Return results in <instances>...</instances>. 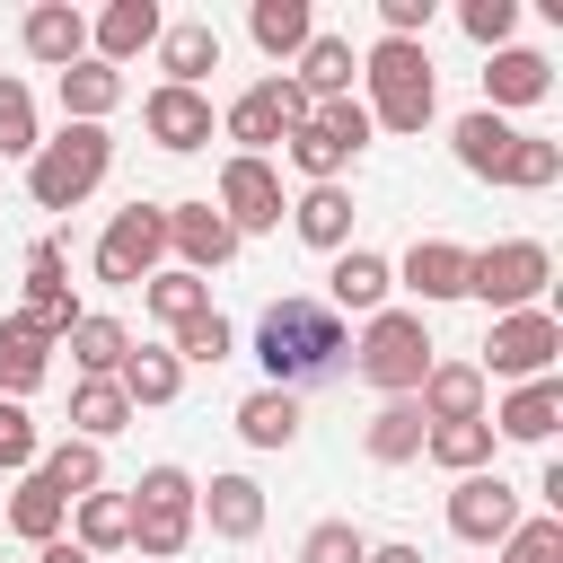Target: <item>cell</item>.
<instances>
[{
  "instance_id": "23",
  "label": "cell",
  "mask_w": 563,
  "mask_h": 563,
  "mask_svg": "<svg viewBox=\"0 0 563 563\" xmlns=\"http://www.w3.org/2000/svg\"><path fill=\"white\" fill-rule=\"evenodd\" d=\"M413 405H422V422H484V369L475 361H431Z\"/></svg>"
},
{
  "instance_id": "11",
  "label": "cell",
  "mask_w": 563,
  "mask_h": 563,
  "mask_svg": "<svg viewBox=\"0 0 563 563\" xmlns=\"http://www.w3.org/2000/svg\"><path fill=\"white\" fill-rule=\"evenodd\" d=\"M519 519H528V510H519V484H510L501 466H484V475H457V484H449V528H457L466 545H501Z\"/></svg>"
},
{
  "instance_id": "47",
  "label": "cell",
  "mask_w": 563,
  "mask_h": 563,
  "mask_svg": "<svg viewBox=\"0 0 563 563\" xmlns=\"http://www.w3.org/2000/svg\"><path fill=\"white\" fill-rule=\"evenodd\" d=\"M457 26H466V44L501 53V44H510V26H519V0H466V9H457Z\"/></svg>"
},
{
  "instance_id": "41",
  "label": "cell",
  "mask_w": 563,
  "mask_h": 563,
  "mask_svg": "<svg viewBox=\"0 0 563 563\" xmlns=\"http://www.w3.org/2000/svg\"><path fill=\"white\" fill-rule=\"evenodd\" d=\"M501 185H519V194H545V185H563V141H545V132H519V150H510Z\"/></svg>"
},
{
  "instance_id": "39",
  "label": "cell",
  "mask_w": 563,
  "mask_h": 563,
  "mask_svg": "<svg viewBox=\"0 0 563 563\" xmlns=\"http://www.w3.org/2000/svg\"><path fill=\"white\" fill-rule=\"evenodd\" d=\"M62 343H70V361H79V378H114V369H123V352H132L123 317H79Z\"/></svg>"
},
{
  "instance_id": "31",
  "label": "cell",
  "mask_w": 563,
  "mask_h": 563,
  "mask_svg": "<svg viewBox=\"0 0 563 563\" xmlns=\"http://www.w3.org/2000/svg\"><path fill=\"white\" fill-rule=\"evenodd\" d=\"M246 35H255V53L299 62V44L317 35V9H308V0H255V9H246Z\"/></svg>"
},
{
  "instance_id": "45",
  "label": "cell",
  "mask_w": 563,
  "mask_h": 563,
  "mask_svg": "<svg viewBox=\"0 0 563 563\" xmlns=\"http://www.w3.org/2000/svg\"><path fill=\"white\" fill-rule=\"evenodd\" d=\"M299 563H369V537L352 519H317L308 545H299Z\"/></svg>"
},
{
  "instance_id": "37",
  "label": "cell",
  "mask_w": 563,
  "mask_h": 563,
  "mask_svg": "<svg viewBox=\"0 0 563 563\" xmlns=\"http://www.w3.org/2000/svg\"><path fill=\"white\" fill-rule=\"evenodd\" d=\"M0 519H9L26 545H53V537H62V519H70V501H62L44 475H18V493L0 501Z\"/></svg>"
},
{
  "instance_id": "7",
  "label": "cell",
  "mask_w": 563,
  "mask_h": 563,
  "mask_svg": "<svg viewBox=\"0 0 563 563\" xmlns=\"http://www.w3.org/2000/svg\"><path fill=\"white\" fill-rule=\"evenodd\" d=\"M308 114H317V106L299 97V79H290V70H273V79H255V88H238V97L220 106V132L238 141V158H273Z\"/></svg>"
},
{
  "instance_id": "16",
  "label": "cell",
  "mask_w": 563,
  "mask_h": 563,
  "mask_svg": "<svg viewBox=\"0 0 563 563\" xmlns=\"http://www.w3.org/2000/svg\"><path fill=\"white\" fill-rule=\"evenodd\" d=\"M387 290H396V264H387L378 246H343L334 273H325V308H334V317H378Z\"/></svg>"
},
{
  "instance_id": "15",
  "label": "cell",
  "mask_w": 563,
  "mask_h": 563,
  "mask_svg": "<svg viewBox=\"0 0 563 563\" xmlns=\"http://www.w3.org/2000/svg\"><path fill=\"white\" fill-rule=\"evenodd\" d=\"M158 0H114V9H97L88 18V62H106V70H123V62H141L150 44H158Z\"/></svg>"
},
{
  "instance_id": "35",
  "label": "cell",
  "mask_w": 563,
  "mask_h": 563,
  "mask_svg": "<svg viewBox=\"0 0 563 563\" xmlns=\"http://www.w3.org/2000/svg\"><path fill=\"white\" fill-rule=\"evenodd\" d=\"M238 440H246V449H290V440H299V396H290V387H255V396L238 405Z\"/></svg>"
},
{
  "instance_id": "48",
  "label": "cell",
  "mask_w": 563,
  "mask_h": 563,
  "mask_svg": "<svg viewBox=\"0 0 563 563\" xmlns=\"http://www.w3.org/2000/svg\"><path fill=\"white\" fill-rule=\"evenodd\" d=\"M317 123H325V132H334L352 158L369 150V106H361V97H334V106H317Z\"/></svg>"
},
{
  "instance_id": "28",
  "label": "cell",
  "mask_w": 563,
  "mask_h": 563,
  "mask_svg": "<svg viewBox=\"0 0 563 563\" xmlns=\"http://www.w3.org/2000/svg\"><path fill=\"white\" fill-rule=\"evenodd\" d=\"M422 431H431V422H422V405H413V396H387V405L369 413L361 449H369L378 466H413V457H422Z\"/></svg>"
},
{
  "instance_id": "32",
  "label": "cell",
  "mask_w": 563,
  "mask_h": 563,
  "mask_svg": "<svg viewBox=\"0 0 563 563\" xmlns=\"http://www.w3.org/2000/svg\"><path fill=\"white\" fill-rule=\"evenodd\" d=\"M35 475H44L62 501H88V493H106V449H97V440H53V449L35 457Z\"/></svg>"
},
{
  "instance_id": "44",
  "label": "cell",
  "mask_w": 563,
  "mask_h": 563,
  "mask_svg": "<svg viewBox=\"0 0 563 563\" xmlns=\"http://www.w3.org/2000/svg\"><path fill=\"white\" fill-rule=\"evenodd\" d=\"M35 457H44L35 413H26L18 396H0V475H35Z\"/></svg>"
},
{
  "instance_id": "4",
  "label": "cell",
  "mask_w": 563,
  "mask_h": 563,
  "mask_svg": "<svg viewBox=\"0 0 563 563\" xmlns=\"http://www.w3.org/2000/svg\"><path fill=\"white\" fill-rule=\"evenodd\" d=\"M431 361H440V343H431V325H422V308H378V317H361V343H352V369H361V378H369L378 396H413Z\"/></svg>"
},
{
  "instance_id": "6",
  "label": "cell",
  "mask_w": 563,
  "mask_h": 563,
  "mask_svg": "<svg viewBox=\"0 0 563 563\" xmlns=\"http://www.w3.org/2000/svg\"><path fill=\"white\" fill-rule=\"evenodd\" d=\"M545 282H554V255H545L537 238L466 246V299H484L493 317H510V308H545Z\"/></svg>"
},
{
  "instance_id": "50",
  "label": "cell",
  "mask_w": 563,
  "mask_h": 563,
  "mask_svg": "<svg viewBox=\"0 0 563 563\" xmlns=\"http://www.w3.org/2000/svg\"><path fill=\"white\" fill-rule=\"evenodd\" d=\"M369 563H422V545H405V537H387V545H369Z\"/></svg>"
},
{
  "instance_id": "10",
  "label": "cell",
  "mask_w": 563,
  "mask_h": 563,
  "mask_svg": "<svg viewBox=\"0 0 563 563\" xmlns=\"http://www.w3.org/2000/svg\"><path fill=\"white\" fill-rule=\"evenodd\" d=\"M211 211H220L238 238L282 229V211H290V202H282V167H273V158H238V150H229V158H220V194H211Z\"/></svg>"
},
{
  "instance_id": "29",
  "label": "cell",
  "mask_w": 563,
  "mask_h": 563,
  "mask_svg": "<svg viewBox=\"0 0 563 563\" xmlns=\"http://www.w3.org/2000/svg\"><path fill=\"white\" fill-rule=\"evenodd\" d=\"M70 545L97 554V563L123 554V545H132V501H123V493H88V501H70Z\"/></svg>"
},
{
  "instance_id": "3",
  "label": "cell",
  "mask_w": 563,
  "mask_h": 563,
  "mask_svg": "<svg viewBox=\"0 0 563 563\" xmlns=\"http://www.w3.org/2000/svg\"><path fill=\"white\" fill-rule=\"evenodd\" d=\"M106 167H114L106 123H62L53 141H35V158H26V194H35V211H79V202L106 185Z\"/></svg>"
},
{
  "instance_id": "2",
  "label": "cell",
  "mask_w": 563,
  "mask_h": 563,
  "mask_svg": "<svg viewBox=\"0 0 563 563\" xmlns=\"http://www.w3.org/2000/svg\"><path fill=\"white\" fill-rule=\"evenodd\" d=\"M361 106H369V132H422L431 114H440V79H431V53L422 44H396V35H378L369 53H361Z\"/></svg>"
},
{
  "instance_id": "13",
  "label": "cell",
  "mask_w": 563,
  "mask_h": 563,
  "mask_svg": "<svg viewBox=\"0 0 563 563\" xmlns=\"http://www.w3.org/2000/svg\"><path fill=\"white\" fill-rule=\"evenodd\" d=\"M238 246H246V238H238V229H229L211 202H167V255H176L185 273H202V282H211V273H220Z\"/></svg>"
},
{
  "instance_id": "49",
  "label": "cell",
  "mask_w": 563,
  "mask_h": 563,
  "mask_svg": "<svg viewBox=\"0 0 563 563\" xmlns=\"http://www.w3.org/2000/svg\"><path fill=\"white\" fill-rule=\"evenodd\" d=\"M35 563H97V554H79L70 537H53V545H35Z\"/></svg>"
},
{
  "instance_id": "27",
  "label": "cell",
  "mask_w": 563,
  "mask_h": 563,
  "mask_svg": "<svg viewBox=\"0 0 563 563\" xmlns=\"http://www.w3.org/2000/svg\"><path fill=\"white\" fill-rule=\"evenodd\" d=\"M290 229H299L317 255H343V246H352V194H343V185H308V194L290 202Z\"/></svg>"
},
{
  "instance_id": "18",
  "label": "cell",
  "mask_w": 563,
  "mask_h": 563,
  "mask_svg": "<svg viewBox=\"0 0 563 563\" xmlns=\"http://www.w3.org/2000/svg\"><path fill=\"white\" fill-rule=\"evenodd\" d=\"M396 290H413L422 308L466 299V246H457V238H413L405 264H396Z\"/></svg>"
},
{
  "instance_id": "43",
  "label": "cell",
  "mask_w": 563,
  "mask_h": 563,
  "mask_svg": "<svg viewBox=\"0 0 563 563\" xmlns=\"http://www.w3.org/2000/svg\"><path fill=\"white\" fill-rule=\"evenodd\" d=\"M35 97H26V79H9L0 70V158H35Z\"/></svg>"
},
{
  "instance_id": "26",
  "label": "cell",
  "mask_w": 563,
  "mask_h": 563,
  "mask_svg": "<svg viewBox=\"0 0 563 563\" xmlns=\"http://www.w3.org/2000/svg\"><path fill=\"white\" fill-rule=\"evenodd\" d=\"M114 387H123L132 413H141V405H176V396H185V361H176L167 343H132L123 369H114Z\"/></svg>"
},
{
  "instance_id": "40",
  "label": "cell",
  "mask_w": 563,
  "mask_h": 563,
  "mask_svg": "<svg viewBox=\"0 0 563 563\" xmlns=\"http://www.w3.org/2000/svg\"><path fill=\"white\" fill-rule=\"evenodd\" d=\"M282 158H290V167H299L308 185H343V167H352V150H343V141H334V132H325L317 114H308V123H299V132L282 141Z\"/></svg>"
},
{
  "instance_id": "21",
  "label": "cell",
  "mask_w": 563,
  "mask_h": 563,
  "mask_svg": "<svg viewBox=\"0 0 563 563\" xmlns=\"http://www.w3.org/2000/svg\"><path fill=\"white\" fill-rule=\"evenodd\" d=\"M194 519H211V537L246 545V537H264V484L255 475H211L194 493Z\"/></svg>"
},
{
  "instance_id": "5",
  "label": "cell",
  "mask_w": 563,
  "mask_h": 563,
  "mask_svg": "<svg viewBox=\"0 0 563 563\" xmlns=\"http://www.w3.org/2000/svg\"><path fill=\"white\" fill-rule=\"evenodd\" d=\"M194 493H202V484H194L185 466H150V475L123 493V501H132V545H123V554H141V563L185 554L194 528H202V519H194Z\"/></svg>"
},
{
  "instance_id": "33",
  "label": "cell",
  "mask_w": 563,
  "mask_h": 563,
  "mask_svg": "<svg viewBox=\"0 0 563 563\" xmlns=\"http://www.w3.org/2000/svg\"><path fill=\"white\" fill-rule=\"evenodd\" d=\"M114 106H123V70H106V62L62 70V123H106Z\"/></svg>"
},
{
  "instance_id": "19",
  "label": "cell",
  "mask_w": 563,
  "mask_h": 563,
  "mask_svg": "<svg viewBox=\"0 0 563 563\" xmlns=\"http://www.w3.org/2000/svg\"><path fill=\"white\" fill-rule=\"evenodd\" d=\"M449 150H457V167H466V176L501 185V167H510V150H519V123H510V114H493V106H475V114H457V123H449Z\"/></svg>"
},
{
  "instance_id": "9",
  "label": "cell",
  "mask_w": 563,
  "mask_h": 563,
  "mask_svg": "<svg viewBox=\"0 0 563 563\" xmlns=\"http://www.w3.org/2000/svg\"><path fill=\"white\" fill-rule=\"evenodd\" d=\"M554 352H563V317L554 308H510V317H493V334H484V378H554Z\"/></svg>"
},
{
  "instance_id": "42",
  "label": "cell",
  "mask_w": 563,
  "mask_h": 563,
  "mask_svg": "<svg viewBox=\"0 0 563 563\" xmlns=\"http://www.w3.org/2000/svg\"><path fill=\"white\" fill-rule=\"evenodd\" d=\"M167 352L211 369V361H229V352H238V325H229L220 308H202V317H185V325H176V343H167Z\"/></svg>"
},
{
  "instance_id": "17",
  "label": "cell",
  "mask_w": 563,
  "mask_h": 563,
  "mask_svg": "<svg viewBox=\"0 0 563 563\" xmlns=\"http://www.w3.org/2000/svg\"><path fill=\"white\" fill-rule=\"evenodd\" d=\"M18 44H26V62L70 70V62H88V18H79L70 0H35V9L18 18Z\"/></svg>"
},
{
  "instance_id": "12",
  "label": "cell",
  "mask_w": 563,
  "mask_h": 563,
  "mask_svg": "<svg viewBox=\"0 0 563 563\" xmlns=\"http://www.w3.org/2000/svg\"><path fill=\"white\" fill-rule=\"evenodd\" d=\"M18 317H26L35 334H53V343H62V334L88 317V308L70 299V273H62V238H35V246H26V308H18Z\"/></svg>"
},
{
  "instance_id": "24",
  "label": "cell",
  "mask_w": 563,
  "mask_h": 563,
  "mask_svg": "<svg viewBox=\"0 0 563 563\" xmlns=\"http://www.w3.org/2000/svg\"><path fill=\"white\" fill-rule=\"evenodd\" d=\"M352 70H361L352 35H325V26H317V35L299 44V70H290V79H299L308 106H334V97H352Z\"/></svg>"
},
{
  "instance_id": "38",
  "label": "cell",
  "mask_w": 563,
  "mask_h": 563,
  "mask_svg": "<svg viewBox=\"0 0 563 563\" xmlns=\"http://www.w3.org/2000/svg\"><path fill=\"white\" fill-rule=\"evenodd\" d=\"M123 422H132V405H123L114 378H79V387H70V440H97V449H106Z\"/></svg>"
},
{
  "instance_id": "14",
  "label": "cell",
  "mask_w": 563,
  "mask_h": 563,
  "mask_svg": "<svg viewBox=\"0 0 563 563\" xmlns=\"http://www.w3.org/2000/svg\"><path fill=\"white\" fill-rule=\"evenodd\" d=\"M211 123H220V114H211V97H202V88H167V79H158V88L141 97V132H150L158 150H176V158H185V150H202V141H211Z\"/></svg>"
},
{
  "instance_id": "46",
  "label": "cell",
  "mask_w": 563,
  "mask_h": 563,
  "mask_svg": "<svg viewBox=\"0 0 563 563\" xmlns=\"http://www.w3.org/2000/svg\"><path fill=\"white\" fill-rule=\"evenodd\" d=\"M501 563H563V519L545 510V519H519L510 537H501Z\"/></svg>"
},
{
  "instance_id": "1",
  "label": "cell",
  "mask_w": 563,
  "mask_h": 563,
  "mask_svg": "<svg viewBox=\"0 0 563 563\" xmlns=\"http://www.w3.org/2000/svg\"><path fill=\"white\" fill-rule=\"evenodd\" d=\"M255 361H264V387H308V378H334L343 361H352V334H343V317L325 308V299H308V290H282L264 317H255Z\"/></svg>"
},
{
  "instance_id": "36",
  "label": "cell",
  "mask_w": 563,
  "mask_h": 563,
  "mask_svg": "<svg viewBox=\"0 0 563 563\" xmlns=\"http://www.w3.org/2000/svg\"><path fill=\"white\" fill-rule=\"evenodd\" d=\"M493 449H501V440H493V422H431V431H422V457H431V466H449V475H484V466H493Z\"/></svg>"
},
{
  "instance_id": "20",
  "label": "cell",
  "mask_w": 563,
  "mask_h": 563,
  "mask_svg": "<svg viewBox=\"0 0 563 563\" xmlns=\"http://www.w3.org/2000/svg\"><path fill=\"white\" fill-rule=\"evenodd\" d=\"M484 422H493V440L545 449V440H554V422H563V378H528V387H510V396H501V413H484Z\"/></svg>"
},
{
  "instance_id": "22",
  "label": "cell",
  "mask_w": 563,
  "mask_h": 563,
  "mask_svg": "<svg viewBox=\"0 0 563 563\" xmlns=\"http://www.w3.org/2000/svg\"><path fill=\"white\" fill-rule=\"evenodd\" d=\"M158 70H167V88H202L211 70H220V26L211 18H176V26H158Z\"/></svg>"
},
{
  "instance_id": "34",
  "label": "cell",
  "mask_w": 563,
  "mask_h": 563,
  "mask_svg": "<svg viewBox=\"0 0 563 563\" xmlns=\"http://www.w3.org/2000/svg\"><path fill=\"white\" fill-rule=\"evenodd\" d=\"M141 308L176 334L185 317H202V308H211V282H202V273H185V264H158V273L141 282Z\"/></svg>"
},
{
  "instance_id": "30",
  "label": "cell",
  "mask_w": 563,
  "mask_h": 563,
  "mask_svg": "<svg viewBox=\"0 0 563 563\" xmlns=\"http://www.w3.org/2000/svg\"><path fill=\"white\" fill-rule=\"evenodd\" d=\"M53 369V334H35L26 317H0V396L26 405V387H44Z\"/></svg>"
},
{
  "instance_id": "25",
  "label": "cell",
  "mask_w": 563,
  "mask_h": 563,
  "mask_svg": "<svg viewBox=\"0 0 563 563\" xmlns=\"http://www.w3.org/2000/svg\"><path fill=\"white\" fill-rule=\"evenodd\" d=\"M545 88H554V62H545V53H528V44H501V53L484 62V106H493V114L537 106Z\"/></svg>"
},
{
  "instance_id": "8",
  "label": "cell",
  "mask_w": 563,
  "mask_h": 563,
  "mask_svg": "<svg viewBox=\"0 0 563 563\" xmlns=\"http://www.w3.org/2000/svg\"><path fill=\"white\" fill-rule=\"evenodd\" d=\"M158 264H167V202H123L106 220V238H97V282L141 290Z\"/></svg>"
}]
</instances>
